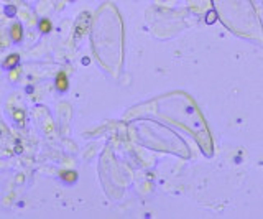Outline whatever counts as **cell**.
Masks as SVG:
<instances>
[{
	"label": "cell",
	"instance_id": "obj_1",
	"mask_svg": "<svg viewBox=\"0 0 263 219\" xmlns=\"http://www.w3.org/2000/svg\"><path fill=\"white\" fill-rule=\"evenodd\" d=\"M58 87L61 91H64L66 87H68V81H66V76L64 74H59L58 76Z\"/></svg>",
	"mask_w": 263,
	"mask_h": 219
},
{
	"label": "cell",
	"instance_id": "obj_2",
	"mask_svg": "<svg viewBox=\"0 0 263 219\" xmlns=\"http://www.w3.org/2000/svg\"><path fill=\"white\" fill-rule=\"evenodd\" d=\"M40 28H41V31H50V28H51V25L48 20H41V23H40Z\"/></svg>",
	"mask_w": 263,
	"mask_h": 219
},
{
	"label": "cell",
	"instance_id": "obj_3",
	"mask_svg": "<svg viewBox=\"0 0 263 219\" xmlns=\"http://www.w3.org/2000/svg\"><path fill=\"white\" fill-rule=\"evenodd\" d=\"M17 61H18V56H17V55H13V56H10V59H8V64H15Z\"/></svg>",
	"mask_w": 263,
	"mask_h": 219
}]
</instances>
